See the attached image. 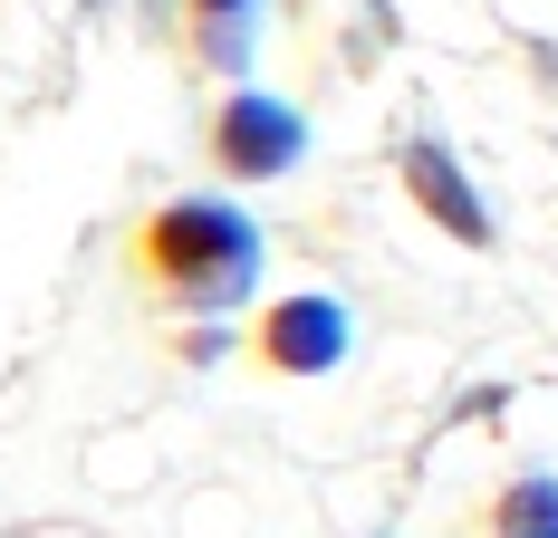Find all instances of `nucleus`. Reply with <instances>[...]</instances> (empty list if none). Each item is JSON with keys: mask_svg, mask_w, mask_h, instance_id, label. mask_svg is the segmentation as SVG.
Segmentation results:
<instances>
[{"mask_svg": "<svg viewBox=\"0 0 558 538\" xmlns=\"http://www.w3.org/2000/svg\"><path fill=\"white\" fill-rule=\"evenodd\" d=\"M135 269L155 289H173L183 308H241L260 279V231L222 203H165L135 231Z\"/></svg>", "mask_w": 558, "mask_h": 538, "instance_id": "obj_1", "label": "nucleus"}, {"mask_svg": "<svg viewBox=\"0 0 558 538\" xmlns=\"http://www.w3.org/2000/svg\"><path fill=\"white\" fill-rule=\"evenodd\" d=\"M213 155H222V173H251V183H260V173H289V163H299V115L279 107V97H251V87H241V97L213 115Z\"/></svg>", "mask_w": 558, "mask_h": 538, "instance_id": "obj_2", "label": "nucleus"}, {"mask_svg": "<svg viewBox=\"0 0 558 538\" xmlns=\"http://www.w3.org/2000/svg\"><path fill=\"white\" fill-rule=\"evenodd\" d=\"M347 356V308L337 298H279L260 318V366L270 376H328Z\"/></svg>", "mask_w": 558, "mask_h": 538, "instance_id": "obj_3", "label": "nucleus"}, {"mask_svg": "<svg viewBox=\"0 0 558 538\" xmlns=\"http://www.w3.org/2000/svg\"><path fill=\"white\" fill-rule=\"evenodd\" d=\"M404 193H414L424 212L444 221L452 241H472V250L492 241V212H482V193H472V183L452 173V155H444V145H404Z\"/></svg>", "mask_w": 558, "mask_h": 538, "instance_id": "obj_4", "label": "nucleus"}, {"mask_svg": "<svg viewBox=\"0 0 558 538\" xmlns=\"http://www.w3.org/2000/svg\"><path fill=\"white\" fill-rule=\"evenodd\" d=\"M492 529L501 538H558V481H510L492 500Z\"/></svg>", "mask_w": 558, "mask_h": 538, "instance_id": "obj_5", "label": "nucleus"}, {"mask_svg": "<svg viewBox=\"0 0 558 538\" xmlns=\"http://www.w3.org/2000/svg\"><path fill=\"white\" fill-rule=\"evenodd\" d=\"M193 10H203V20H241L251 0H193Z\"/></svg>", "mask_w": 558, "mask_h": 538, "instance_id": "obj_6", "label": "nucleus"}]
</instances>
